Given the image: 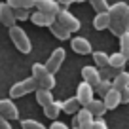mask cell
<instances>
[{
  "label": "cell",
  "mask_w": 129,
  "mask_h": 129,
  "mask_svg": "<svg viewBox=\"0 0 129 129\" xmlns=\"http://www.w3.org/2000/svg\"><path fill=\"white\" fill-rule=\"evenodd\" d=\"M91 55H93V61H95V64H97V69H99V70L108 67V61H110L108 53H105V51H93Z\"/></svg>",
  "instance_id": "603a6c76"
},
{
  "label": "cell",
  "mask_w": 129,
  "mask_h": 129,
  "mask_svg": "<svg viewBox=\"0 0 129 129\" xmlns=\"http://www.w3.org/2000/svg\"><path fill=\"white\" fill-rule=\"evenodd\" d=\"M89 4L93 6V10H95L97 13H101V12H108V2H106V0H87Z\"/></svg>",
  "instance_id": "4316f807"
},
{
  "label": "cell",
  "mask_w": 129,
  "mask_h": 129,
  "mask_svg": "<svg viewBox=\"0 0 129 129\" xmlns=\"http://www.w3.org/2000/svg\"><path fill=\"white\" fill-rule=\"evenodd\" d=\"M57 2H59L61 6H70V4L74 2V0H57Z\"/></svg>",
  "instance_id": "f35d334b"
},
{
  "label": "cell",
  "mask_w": 129,
  "mask_h": 129,
  "mask_svg": "<svg viewBox=\"0 0 129 129\" xmlns=\"http://www.w3.org/2000/svg\"><path fill=\"white\" fill-rule=\"evenodd\" d=\"M108 28H110V32H112L114 36H118V38L125 32V27H123V23H121V21H110V27H108Z\"/></svg>",
  "instance_id": "83f0119b"
},
{
  "label": "cell",
  "mask_w": 129,
  "mask_h": 129,
  "mask_svg": "<svg viewBox=\"0 0 129 129\" xmlns=\"http://www.w3.org/2000/svg\"><path fill=\"white\" fill-rule=\"evenodd\" d=\"M74 2H85V0H74Z\"/></svg>",
  "instance_id": "ab89813d"
},
{
  "label": "cell",
  "mask_w": 129,
  "mask_h": 129,
  "mask_svg": "<svg viewBox=\"0 0 129 129\" xmlns=\"http://www.w3.org/2000/svg\"><path fill=\"white\" fill-rule=\"evenodd\" d=\"M93 27H95L97 30H105V28H108L110 27V15H108V12L97 13L95 19H93Z\"/></svg>",
  "instance_id": "e0dca14e"
},
{
  "label": "cell",
  "mask_w": 129,
  "mask_h": 129,
  "mask_svg": "<svg viewBox=\"0 0 129 129\" xmlns=\"http://www.w3.org/2000/svg\"><path fill=\"white\" fill-rule=\"evenodd\" d=\"M61 110H63V103H59V101H53L51 105L44 106V114H46V118H49V120H57V116L61 114Z\"/></svg>",
  "instance_id": "ffe728a7"
},
{
  "label": "cell",
  "mask_w": 129,
  "mask_h": 129,
  "mask_svg": "<svg viewBox=\"0 0 129 129\" xmlns=\"http://www.w3.org/2000/svg\"><path fill=\"white\" fill-rule=\"evenodd\" d=\"M13 15H15V21H25V19L30 17V13L25 8H17V10H13Z\"/></svg>",
  "instance_id": "1f68e13d"
},
{
  "label": "cell",
  "mask_w": 129,
  "mask_h": 129,
  "mask_svg": "<svg viewBox=\"0 0 129 129\" xmlns=\"http://www.w3.org/2000/svg\"><path fill=\"white\" fill-rule=\"evenodd\" d=\"M0 116L8 121H13L19 118V110L12 103V99H0Z\"/></svg>",
  "instance_id": "5b68a950"
},
{
  "label": "cell",
  "mask_w": 129,
  "mask_h": 129,
  "mask_svg": "<svg viewBox=\"0 0 129 129\" xmlns=\"http://www.w3.org/2000/svg\"><path fill=\"white\" fill-rule=\"evenodd\" d=\"M36 103L40 106H48V105H51L55 99H53V93L49 91V89H36Z\"/></svg>",
  "instance_id": "ac0fdd59"
},
{
  "label": "cell",
  "mask_w": 129,
  "mask_h": 129,
  "mask_svg": "<svg viewBox=\"0 0 129 129\" xmlns=\"http://www.w3.org/2000/svg\"><path fill=\"white\" fill-rule=\"evenodd\" d=\"M36 12H42V13H48V15H55L61 12V4L57 0H36Z\"/></svg>",
  "instance_id": "ba28073f"
},
{
  "label": "cell",
  "mask_w": 129,
  "mask_h": 129,
  "mask_svg": "<svg viewBox=\"0 0 129 129\" xmlns=\"http://www.w3.org/2000/svg\"><path fill=\"white\" fill-rule=\"evenodd\" d=\"M49 129H69V127H67L63 121H53V123L49 125Z\"/></svg>",
  "instance_id": "d590c367"
},
{
  "label": "cell",
  "mask_w": 129,
  "mask_h": 129,
  "mask_svg": "<svg viewBox=\"0 0 129 129\" xmlns=\"http://www.w3.org/2000/svg\"><path fill=\"white\" fill-rule=\"evenodd\" d=\"M70 48L72 51L80 53V55H87V53H93V48H91V42L84 36H76L70 40Z\"/></svg>",
  "instance_id": "9c48e42d"
},
{
  "label": "cell",
  "mask_w": 129,
  "mask_h": 129,
  "mask_svg": "<svg viewBox=\"0 0 129 129\" xmlns=\"http://www.w3.org/2000/svg\"><path fill=\"white\" fill-rule=\"evenodd\" d=\"M80 108H82V105L78 103L76 97H70V99H67L63 103V112H67V114H78Z\"/></svg>",
  "instance_id": "cb8c5ba5"
},
{
  "label": "cell",
  "mask_w": 129,
  "mask_h": 129,
  "mask_svg": "<svg viewBox=\"0 0 129 129\" xmlns=\"http://www.w3.org/2000/svg\"><path fill=\"white\" fill-rule=\"evenodd\" d=\"M127 6L125 2H116V4H112L108 8V15H110V21H121L125 15V12H127Z\"/></svg>",
  "instance_id": "5bb4252c"
},
{
  "label": "cell",
  "mask_w": 129,
  "mask_h": 129,
  "mask_svg": "<svg viewBox=\"0 0 129 129\" xmlns=\"http://www.w3.org/2000/svg\"><path fill=\"white\" fill-rule=\"evenodd\" d=\"M49 30H51V34L57 38V40H69V38H70V32L67 30L63 25H59L57 21L51 25V27H49Z\"/></svg>",
  "instance_id": "7402d4cb"
},
{
  "label": "cell",
  "mask_w": 129,
  "mask_h": 129,
  "mask_svg": "<svg viewBox=\"0 0 129 129\" xmlns=\"http://www.w3.org/2000/svg\"><path fill=\"white\" fill-rule=\"evenodd\" d=\"M127 63H129V59H127Z\"/></svg>",
  "instance_id": "7bdbcfd3"
},
{
  "label": "cell",
  "mask_w": 129,
  "mask_h": 129,
  "mask_svg": "<svg viewBox=\"0 0 129 129\" xmlns=\"http://www.w3.org/2000/svg\"><path fill=\"white\" fill-rule=\"evenodd\" d=\"M120 51L129 59V30H125L120 36Z\"/></svg>",
  "instance_id": "484cf974"
},
{
  "label": "cell",
  "mask_w": 129,
  "mask_h": 129,
  "mask_svg": "<svg viewBox=\"0 0 129 129\" xmlns=\"http://www.w3.org/2000/svg\"><path fill=\"white\" fill-rule=\"evenodd\" d=\"M21 127L23 129H46L44 125H42L40 121H36V120H23L21 121Z\"/></svg>",
  "instance_id": "4dcf8cb0"
},
{
  "label": "cell",
  "mask_w": 129,
  "mask_h": 129,
  "mask_svg": "<svg viewBox=\"0 0 129 129\" xmlns=\"http://www.w3.org/2000/svg\"><path fill=\"white\" fill-rule=\"evenodd\" d=\"M84 108H87L89 112L93 114V118H103V116H105V112H106L105 103L99 101V99H93V101H91V103H87Z\"/></svg>",
  "instance_id": "9a60e30c"
},
{
  "label": "cell",
  "mask_w": 129,
  "mask_h": 129,
  "mask_svg": "<svg viewBox=\"0 0 129 129\" xmlns=\"http://www.w3.org/2000/svg\"><path fill=\"white\" fill-rule=\"evenodd\" d=\"M121 23H123L125 30H129V6H127V12H125V15H123V19H121Z\"/></svg>",
  "instance_id": "8d00e7d4"
},
{
  "label": "cell",
  "mask_w": 129,
  "mask_h": 129,
  "mask_svg": "<svg viewBox=\"0 0 129 129\" xmlns=\"http://www.w3.org/2000/svg\"><path fill=\"white\" fill-rule=\"evenodd\" d=\"M112 87H114V89H118V91H121V89L129 87V72H127V70H120V72L114 76V80H112Z\"/></svg>",
  "instance_id": "2e32d148"
},
{
  "label": "cell",
  "mask_w": 129,
  "mask_h": 129,
  "mask_svg": "<svg viewBox=\"0 0 129 129\" xmlns=\"http://www.w3.org/2000/svg\"><path fill=\"white\" fill-rule=\"evenodd\" d=\"M30 21L36 27H51L55 23V15H48V13L36 12V13H30Z\"/></svg>",
  "instance_id": "4fadbf2b"
},
{
  "label": "cell",
  "mask_w": 129,
  "mask_h": 129,
  "mask_svg": "<svg viewBox=\"0 0 129 129\" xmlns=\"http://www.w3.org/2000/svg\"><path fill=\"white\" fill-rule=\"evenodd\" d=\"M46 74H49V70L46 69V64H42V63L32 64V78H34V80H40V78L46 76Z\"/></svg>",
  "instance_id": "d4e9b609"
},
{
  "label": "cell",
  "mask_w": 129,
  "mask_h": 129,
  "mask_svg": "<svg viewBox=\"0 0 129 129\" xmlns=\"http://www.w3.org/2000/svg\"><path fill=\"white\" fill-rule=\"evenodd\" d=\"M0 129H12V121L2 120V121H0Z\"/></svg>",
  "instance_id": "74e56055"
},
{
  "label": "cell",
  "mask_w": 129,
  "mask_h": 129,
  "mask_svg": "<svg viewBox=\"0 0 129 129\" xmlns=\"http://www.w3.org/2000/svg\"><path fill=\"white\" fill-rule=\"evenodd\" d=\"M10 38H12V44H15V48L19 49L21 53H28V51L32 49L30 40H28V36H27V32H25L19 25L10 27Z\"/></svg>",
  "instance_id": "6da1fadb"
},
{
  "label": "cell",
  "mask_w": 129,
  "mask_h": 129,
  "mask_svg": "<svg viewBox=\"0 0 129 129\" xmlns=\"http://www.w3.org/2000/svg\"><path fill=\"white\" fill-rule=\"evenodd\" d=\"M93 114L89 112L87 108H80L78 110V114H76V123H78V127L80 129H91V125H93Z\"/></svg>",
  "instance_id": "7c38bea8"
},
{
  "label": "cell",
  "mask_w": 129,
  "mask_h": 129,
  "mask_svg": "<svg viewBox=\"0 0 129 129\" xmlns=\"http://www.w3.org/2000/svg\"><path fill=\"white\" fill-rule=\"evenodd\" d=\"M76 99H78V103H80L82 106H85L87 103H91L93 99H95V89L89 84L82 82V84L78 85V89H76Z\"/></svg>",
  "instance_id": "8992f818"
},
{
  "label": "cell",
  "mask_w": 129,
  "mask_h": 129,
  "mask_svg": "<svg viewBox=\"0 0 129 129\" xmlns=\"http://www.w3.org/2000/svg\"><path fill=\"white\" fill-rule=\"evenodd\" d=\"M64 57H67V53H64L63 48H57L55 51H51V55H49V59L46 61V69L49 70L51 74H57V70L61 69V64H63Z\"/></svg>",
  "instance_id": "277c9868"
},
{
  "label": "cell",
  "mask_w": 129,
  "mask_h": 129,
  "mask_svg": "<svg viewBox=\"0 0 129 129\" xmlns=\"http://www.w3.org/2000/svg\"><path fill=\"white\" fill-rule=\"evenodd\" d=\"M121 103H129V87H125V89H121Z\"/></svg>",
  "instance_id": "e575fe53"
},
{
  "label": "cell",
  "mask_w": 129,
  "mask_h": 129,
  "mask_svg": "<svg viewBox=\"0 0 129 129\" xmlns=\"http://www.w3.org/2000/svg\"><path fill=\"white\" fill-rule=\"evenodd\" d=\"M55 21H57L59 25H63L69 32H76V30H80V27H82V25H80V19H78V17H74L67 8H61V12L57 13Z\"/></svg>",
  "instance_id": "3957f363"
},
{
  "label": "cell",
  "mask_w": 129,
  "mask_h": 129,
  "mask_svg": "<svg viewBox=\"0 0 129 129\" xmlns=\"http://www.w3.org/2000/svg\"><path fill=\"white\" fill-rule=\"evenodd\" d=\"M2 120H4V118H2V116H0V121H2Z\"/></svg>",
  "instance_id": "b9f144b4"
},
{
  "label": "cell",
  "mask_w": 129,
  "mask_h": 129,
  "mask_svg": "<svg viewBox=\"0 0 129 129\" xmlns=\"http://www.w3.org/2000/svg\"><path fill=\"white\" fill-rule=\"evenodd\" d=\"M72 129H80V127H78V125H76V127H72Z\"/></svg>",
  "instance_id": "60d3db41"
},
{
  "label": "cell",
  "mask_w": 129,
  "mask_h": 129,
  "mask_svg": "<svg viewBox=\"0 0 129 129\" xmlns=\"http://www.w3.org/2000/svg\"><path fill=\"white\" fill-rule=\"evenodd\" d=\"M38 85H36V80L34 78H27V80H21L17 82V84H13L12 87H10V95H12V99H19V97H25L28 95V93L36 91Z\"/></svg>",
  "instance_id": "7a4b0ae2"
},
{
  "label": "cell",
  "mask_w": 129,
  "mask_h": 129,
  "mask_svg": "<svg viewBox=\"0 0 129 129\" xmlns=\"http://www.w3.org/2000/svg\"><path fill=\"white\" fill-rule=\"evenodd\" d=\"M91 129H108V125H106L105 120H93Z\"/></svg>",
  "instance_id": "d6a6232c"
},
{
  "label": "cell",
  "mask_w": 129,
  "mask_h": 129,
  "mask_svg": "<svg viewBox=\"0 0 129 129\" xmlns=\"http://www.w3.org/2000/svg\"><path fill=\"white\" fill-rule=\"evenodd\" d=\"M82 78H84L85 84H89L93 89L97 87V85L101 84V70L97 69V67H84L82 69Z\"/></svg>",
  "instance_id": "52a82bcc"
},
{
  "label": "cell",
  "mask_w": 129,
  "mask_h": 129,
  "mask_svg": "<svg viewBox=\"0 0 129 129\" xmlns=\"http://www.w3.org/2000/svg\"><path fill=\"white\" fill-rule=\"evenodd\" d=\"M55 84H57V80H55V74H46V76H42L40 80H36V85H38V89H49L51 91L53 87H55Z\"/></svg>",
  "instance_id": "44dd1931"
},
{
  "label": "cell",
  "mask_w": 129,
  "mask_h": 129,
  "mask_svg": "<svg viewBox=\"0 0 129 129\" xmlns=\"http://www.w3.org/2000/svg\"><path fill=\"white\" fill-rule=\"evenodd\" d=\"M118 72H120V70L112 69V67H106V69H101V78H103V80H110V82H112Z\"/></svg>",
  "instance_id": "f546056e"
},
{
  "label": "cell",
  "mask_w": 129,
  "mask_h": 129,
  "mask_svg": "<svg viewBox=\"0 0 129 129\" xmlns=\"http://www.w3.org/2000/svg\"><path fill=\"white\" fill-rule=\"evenodd\" d=\"M6 4L10 6L12 10H17V8H21V4H23V0H8Z\"/></svg>",
  "instance_id": "836d02e7"
},
{
  "label": "cell",
  "mask_w": 129,
  "mask_h": 129,
  "mask_svg": "<svg viewBox=\"0 0 129 129\" xmlns=\"http://www.w3.org/2000/svg\"><path fill=\"white\" fill-rule=\"evenodd\" d=\"M110 89H112V82H110V80H101V84L95 87V93H99L101 97H105Z\"/></svg>",
  "instance_id": "f1b7e54d"
},
{
  "label": "cell",
  "mask_w": 129,
  "mask_h": 129,
  "mask_svg": "<svg viewBox=\"0 0 129 129\" xmlns=\"http://www.w3.org/2000/svg\"><path fill=\"white\" fill-rule=\"evenodd\" d=\"M125 64H127V57H125L121 51H116V53H112V55H110L108 67H112V69H116V70H121Z\"/></svg>",
  "instance_id": "d6986e66"
},
{
  "label": "cell",
  "mask_w": 129,
  "mask_h": 129,
  "mask_svg": "<svg viewBox=\"0 0 129 129\" xmlns=\"http://www.w3.org/2000/svg\"><path fill=\"white\" fill-rule=\"evenodd\" d=\"M103 103H105L106 110H114V108H118V106L121 105V93L118 91V89H114V87H112L105 97H103Z\"/></svg>",
  "instance_id": "30bf717a"
},
{
  "label": "cell",
  "mask_w": 129,
  "mask_h": 129,
  "mask_svg": "<svg viewBox=\"0 0 129 129\" xmlns=\"http://www.w3.org/2000/svg\"><path fill=\"white\" fill-rule=\"evenodd\" d=\"M0 25H6V27H13L15 25V15H13V10L10 8L6 2L0 4Z\"/></svg>",
  "instance_id": "8fae6325"
}]
</instances>
